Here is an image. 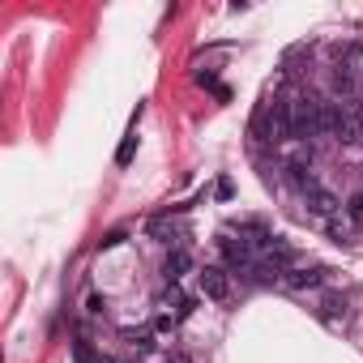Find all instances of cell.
<instances>
[{
  "label": "cell",
  "instance_id": "cell-3",
  "mask_svg": "<svg viewBox=\"0 0 363 363\" xmlns=\"http://www.w3.org/2000/svg\"><path fill=\"white\" fill-rule=\"evenodd\" d=\"M282 282H286L291 291H308V286H320V282H325V269H320V265H312V269L291 265V269L282 274Z\"/></svg>",
  "mask_w": 363,
  "mask_h": 363
},
{
  "label": "cell",
  "instance_id": "cell-11",
  "mask_svg": "<svg viewBox=\"0 0 363 363\" xmlns=\"http://www.w3.org/2000/svg\"><path fill=\"white\" fill-rule=\"evenodd\" d=\"M329 240H333V244H350V223L333 214V218H329Z\"/></svg>",
  "mask_w": 363,
  "mask_h": 363
},
{
  "label": "cell",
  "instance_id": "cell-7",
  "mask_svg": "<svg viewBox=\"0 0 363 363\" xmlns=\"http://www.w3.org/2000/svg\"><path fill=\"white\" fill-rule=\"evenodd\" d=\"M286 179H291L295 189L308 193V189L316 184V179H312V158H291V162H286Z\"/></svg>",
  "mask_w": 363,
  "mask_h": 363
},
{
  "label": "cell",
  "instance_id": "cell-5",
  "mask_svg": "<svg viewBox=\"0 0 363 363\" xmlns=\"http://www.w3.org/2000/svg\"><path fill=\"white\" fill-rule=\"evenodd\" d=\"M303 197H308V210H312V214H320V218H333V214H337V197H333L329 189L312 184V189H308Z\"/></svg>",
  "mask_w": 363,
  "mask_h": 363
},
{
  "label": "cell",
  "instance_id": "cell-14",
  "mask_svg": "<svg viewBox=\"0 0 363 363\" xmlns=\"http://www.w3.org/2000/svg\"><path fill=\"white\" fill-rule=\"evenodd\" d=\"M128 342H133L141 354H145V350H154V337H150V333H137V329H133V333H128Z\"/></svg>",
  "mask_w": 363,
  "mask_h": 363
},
{
  "label": "cell",
  "instance_id": "cell-15",
  "mask_svg": "<svg viewBox=\"0 0 363 363\" xmlns=\"http://www.w3.org/2000/svg\"><path fill=\"white\" fill-rule=\"evenodd\" d=\"M350 86H354V77H350L346 69H337V73H333V90H350Z\"/></svg>",
  "mask_w": 363,
  "mask_h": 363
},
{
  "label": "cell",
  "instance_id": "cell-12",
  "mask_svg": "<svg viewBox=\"0 0 363 363\" xmlns=\"http://www.w3.org/2000/svg\"><path fill=\"white\" fill-rule=\"evenodd\" d=\"M133 154H137V133H128V137L120 141V150H116V162H120V167H128V162H133Z\"/></svg>",
  "mask_w": 363,
  "mask_h": 363
},
{
  "label": "cell",
  "instance_id": "cell-6",
  "mask_svg": "<svg viewBox=\"0 0 363 363\" xmlns=\"http://www.w3.org/2000/svg\"><path fill=\"white\" fill-rule=\"evenodd\" d=\"M193 269V257H189V248H171L167 252V261H162V274H167V282H179Z\"/></svg>",
  "mask_w": 363,
  "mask_h": 363
},
{
  "label": "cell",
  "instance_id": "cell-13",
  "mask_svg": "<svg viewBox=\"0 0 363 363\" xmlns=\"http://www.w3.org/2000/svg\"><path fill=\"white\" fill-rule=\"evenodd\" d=\"M346 214H350V223H354V227H363V193H354V197H350Z\"/></svg>",
  "mask_w": 363,
  "mask_h": 363
},
{
  "label": "cell",
  "instance_id": "cell-10",
  "mask_svg": "<svg viewBox=\"0 0 363 363\" xmlns=\"http://www.w3.org/2000/svg\"><path fill=\"white\" fill-rule=\"evenodd\" d=\"M73 363H103V354L94 350V342L77 337V342H73Z\"/></svg>",
  "mask_w": 363,
  "mask_h": 363
},
{
  "label": "cell",
  "instance_id": "cell-2",
  "mask_svg": "<svg viewBox=\"0 0 363 363\" xmlns=\"http://www.w3.org/2000/svg\"><path fill=\"white\" fill-rule=\"evenodd\" d=\"M214 244H218V257L227 261V269H235V274L252 269V244H248V240H235V235H227V231H223Z\"/></svg>",
  "mask_w": 363,
  "mask_h": 363
},
{
  "label": "cell",
  "instance_id": "cell-8",
  "mask_svg": "<svg viewBox=\"0 0 363 363\" xmlns=\"http://www.w3.org/2000/svg\"><path fill=\"white\" fill-rule=\"evenodd\" d=\"M342 316H346V295L329 291V295L320 299V320H329V325H333V320H342Z\"/></svg>",
  "mask_w": 363,
  "mask_h": 363
},
{
  "label": "cell",
  "instance_id": "cell-1",
  "mask_svg": "<svg viewBox=\"0 0 363 363\" xmlns=\"http://www.w3.org/2000/svg\"><path fill=\"white\" fill-rule=\"evenodd\" d=\"M320 107L325 103H316V99H295L291 103V137H299V141L316 137L320 133Z\"/></svg>",
  "mask_w": 363,
  "mask_h": 363
},
{
  "label": "cell",
  "instance_id": "cell-4",
  "mask_svg": "<svg viewBox=\"0 0 363 363\" xmlns=\"http://www.w3.org/2000/svg\"><path fill=\"white\" fill-rule=\"evenodd\" d=\"M201 291H206L210 299H227V295H231V278H227V269L206 265V269H201Z\"/></svg>",
  "mask_w": 363,
  "mask_h": 363
},
{
  "label": "cell",
  "instance_id": "cell-16",
  "mask_svg": "<svg viewBox=\"0 0 363 363\" xmlns=\"http://www.w3.org/2000/svg\"><path fill=\"white\" fill-rule=\"evenodd\" d=\"M116 244H124V231H107V235L99 240V248H116Z\"/></svg>",
  "mask_w": 363,
  "mask_h": 363
},
{
  "label": "cell",
  "instance_id": "cell-9",
  "mask_svg": "<svg viewBox=\"0 0 363 363\" xmlns=\"http://www.w3.org/2000/svg\"><path fill=\"white\" fill-rule=\"evenodd\" d=\"M150 235L162 240V244H175V248H179V240H175V223H171V218H154V223H150Z\"/></svg>",
  "mask_w": 363,
  "mask_h": 363
},
{
  "label": "cell",
  "instance_id": "cell-17",
  "mask_svg": "<svg viewBox=\"0 0 363 363\" xmlns=\"http://www.w3.org/2000/svg\"><path fill=\"white\" fill-rule=\"evenodd\" d=\"M359 128H363V124H359Z\"/></svg>",
  "mask_w": 363,
  "mask_h": 363
}]
</instances>
